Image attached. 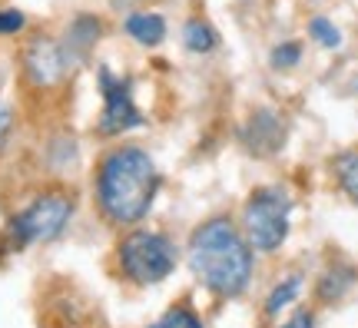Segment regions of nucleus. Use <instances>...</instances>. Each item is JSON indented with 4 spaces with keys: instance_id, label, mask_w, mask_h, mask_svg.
<instances>
[{
    "instance_id": "f257e3e1",
    "label": "nucleus",
    "mask_w": 358,
    "mask_h": 328,
    "mask_svg": "<svg viewBox=\"0 0 358 328\" xmlns=\"http://www.w3.org/2000/svg\"><path fill=\"white\" fill-rule=\"evenodd\" d=\"M96 206L100 215L113 226L133 229L150 215L159 192V169L150 150H143L136 143L113 146L96 166L93 179Z\"/></svg>"
},
{
    "instance_id": "f03ea898",
    "label": "nucleus",
    "mask_w": 358,
    "mask_h": 328,
    "mask_svg": "<svg viewBox=\"0 0 358 328\" xmlns=\"http://www.w3.org/2000/svg\"><path fill=\"white\" fill-rule=\"evenodd\" d=\"M186 259L196 282L219 299L243 295L256 269V252L229 215H213L192 229Z\"/></svg>"
},
{
    "instance_id": "7ed1b4c3",
    "label": "nucleus",
    "mask_w": 358,
    "mask_h": 328,
    "mask_svg": "<svg viewBox=\"0 0 358 328\" xmlns=\"http://www.w3.org/2000/svg\"><path fill=\"white\" fill-rule=\"evenodd\" d=\"M245 242L252 245V252L272 255L279 252L289 229H292V192L285 186H259L249 192L243 202V219H239Z\"/></svg>"
},
{
    "instance_id": "20e7f679",
    "label": "nucleus",
    "mask_w": 358,
    "mask_h": 328,
    "mask_svg": "<svg viewBox=\"0 0 358 328\" xmlns=\"http://www.w3.org/2000/svg\"><path fill=\"white\" fill-rule=\"evenodd\" d=\"M116 262L120 272L133 282V285H159L176 272L179 252L166 232L156 229H129L116 245Z\"/></svg>"
},
{
    "instance_id": "39448f33",
    "label": "nucleus",
    "mask_w": 358,
    "mask_h": 328,
    "mask_svg": "<svg viewBox=\"0 0 358 328\" xmlns=\"http://www.w3.org/2000/svg\"><path fill=\"white\" fill-rule=\"evenodd\" d=\"M77 213V199L66 190H47L34 196L20 213L10 215L7 236L13 245H40V242L60 239L70 226V219Z\"/></svg>"
},
{
    "instance_id": "423d86ee",
    "label": "nucleus",
    "mask_w": 358,
    "mask_h": 328,
    "mask_svg": "<svg viewBox=\"0 0 358 328\" xmlns=\"http://www.w3.org/2000/svg\"><path fill=\"white\" fill-rule=\"evenodd\" d=\"M100 93H103V110H100V123L96 133L100 136H123L129 129H136L146 123V116L140 113V106L133 100V83L116 76L110 66H100Z\"/></svg>"
},
{
    "instance_id": "0eeeda50",
    "label": "nucleus",
    "mask_w": 358,
    "mask_h": 328,
    "mask_svg": "<svg viewBox=\"0 0 358 328\" xmlns=\"http://www.w3.org/2000/svg\"><path fill=\"white\" fill-rule=\"evenodd\" d=\"M77 60L70 57V50L64 47V40L53 37H34L24 50V73L27 80L40 90L60 87L66 76L73 73Z\"/></svg>"
},
{
    "instance_id": "6e6552de",
    "label": "nucleus",
    "mask_w": 358,
    "mask_h": 328,
    "mask_svg": "<svg viewBox=\"0 0 358 328\" xmlns=\"http://www.w3.org/2000/svg\"><path fill=\"white\" fill-rule=\"evenodd\" d=\"M243 146L256 156H272L285 146V123L275 110H256L243 127Z\"/></svg>"
},
{
    "instance_id": "1a4fd4ad",
    "label": "nucleus",
    "mask_w": 358,
    "mask_h": 328,
    "mask_svg": "<svg viewBox=\"0 0 358 328\" xmlns=\"http://www.w3.org/2000/svg\"><path fill=\"white\" fill-rule=\"evenodd\" d=\"M123 30H127V37L133 43H140V47H159L163 40H166L169 27H166V17L156 10H133L127 13V20H123Z\"/></svg>"
},
{
    "instance_id": "9d476101",
    "label": "nucleus",
    "mask_w": 358,
    "mask_h": 328,
    "mask_svg": "<svg viewBox=\"0 0 358 328\" xmlns=\"http://www.w3.org/2000/svg\"><path fill=\"white\" fill-rule=\"evenodd\" d=\"M100 34H103L100 17H93V13H80V17H73V20H70V27H66L64 47L70 50V57L80 64V60L93 50V43L100 40Z\"/></svg>"
},
{
    "instance_id": "9b49d317",
    "label": "nucleus",
    "mask_w": 358,
    "mask_h": 328,
    "mask_svg": "<svg viewBox=\"0 0 358 328\" xmlns=\"http://www.w3.org/2000/svg\"><path fill=\"white\" fill-rule=\"evenodd\" d=\"M182 47L196 57H206V53H213L219 47V34L216 27L203 20V17H189L186 24H182Z\"/></svg>"
},
{
    "instance_id": "f8f14e48",
    "label": "nucleus",
    "mask_w": 358,
    "mask_h": 328,
    "mask_svg": "<svg viewBox=\"0 0 358 328\" xmlns=\"http://www.w3.org/2000/svg\"><path fill=\"white\" fill-rule=\"evenodd\" d=\"M332 176L338 190L358 206V146H348L338 156H332Z\"/></svg>"
},
{
    "instance_id": "ddd939ff",
    "label": "nucleus",
    "mask_w": 358,
    "mask_h": 328,
    "mask_svg": "<svg viewBox=\"0 0 358 328\" xmlns=\"http://www.w3.org/2000/svg\"><path fill=\"white\" fill-rule=\"evenodd\" d=\"M302 295V276L295 272V276H285L275 285V289L268 292V299H266V315H279L282 308H289V305L295 302Z\"/></svg>"
},
{
    "instance_id": "4468645a",
    "label": "nucleus",
    "mask_w": 358,
    "mask_h": 328,
    "mask_svg": "<svg viewBox=\"0 0 358 328\" xmlns=\"http://www.w3.org/2000/svg\"><path fill=\"white\" fill-rule=\"evenodd\" d=\"M308 37L315 40L322 50H338V47H342V30H338L329 17H312V20H308Z\"/></svg>"
},
{
    "instance_id": "2eb2a0df",
    "label": "nucleus",
    "mask_w": 358,
    "mask_h": 328,
    "mask_svg": "<svg viewBox=\"0 0 358 328\" xmlns=\"http://www.w3.org/2000/svg\"><path fill=\"white\" fill-rule=\"evenodd\" d=\"M302 64V43L299 40H282V43H275L272 47V53H268V66L272 70H295V66Z\"/></svg>"
},
{
    "instance_id": "dca6fc26",
    "label": "nucleus",
    "mask_w": 358,
    "mask_h": 328,
    "mask_svg": "<svg viewBox=\"0 0 358 328\" xmlns=\"http://www.w3.org/2000/svg\"><path fill=\"white\" fill-rule=\"evenodd\" d=\"M150 328H203V318L196 315L189 305H173Z\"/></svg>"
},
{
    "instance_id": "f3484780",
    "label": "nucleus",
    "mask_w": 358,
    "mask_h": 328,
    "mask_svg": "<svg viewBox=\"0 0 358 328\" xmlns=\"http://www.w3.org/2000/svg\"><path fill=\"white\" fill-rule=\"evenodd\" d=\"M348 282H352V272H348V269H332V272H325V276H322L319 295L325 299V302H335V299H342V295H345Z\"/></svg>"
},
{
    "instance_id": "a211bd4d",
    "label": "nucleus",
    "mask_w": 358,
    "mask_h": 328,
    "mask_svg": "<svg viewBox=\"0 0 358 328\" xmlns=\"http://www.w3.org/2000/svg\"><path fill=\"white\" fill-rule=\"evenodd\" d=\"M13 129H17V110L7 100H0V152L10 146Z\"/></svg>"
},
{
    "instance_id": "6ab92c4d",
    "label": "nucleus",
    "mask_w": 358,
    "mask_h": 328,
    "mask_svg": "<svg viewBox=\"0 0 358 328\" xmlns=\"http://www.w3.org/2000/svg\"><path fill=\"white\" fill-rule=\"evenodd\" d=\"M27 27V17L13 7H0V37H13Z\"/></svg>"
},
{
    "instance_id": "aec40b11",
    "label": "nucleus",
    "mask_w": 358,
    "mask_h": 328,
    "mask_svg": "<svg viewBox=\"0 0 358 328\" xmlns=\"http://www.w3.org/2000/svg\"><path fill=\"white\" fill-rule=\"evenodd\" d=\"M279 328H315V312H308V308H302V312H295L289 322H282Z\"/></svg>"
}]
</instances>
